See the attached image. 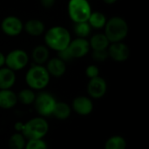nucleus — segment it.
<instances>
[{"label": "nucleus", "instance_id": "f257e3e1", "mask_svg": "<svg viewBox=\"0 0 149 149\" xmlns=\"http://www.w3.org/2000/svg\"><path fill=\"white\" fill-rule=\"evenodd\" d=\"M72 40L69 31L61 25H56L45 33V46L56 52H60L67 48Z\"/></svg>", "mask_w": 149, "mask_h": 149}, {"label": "nucleus", "instance_id": "f03ea898", "mask_svg": "<svg viewBox=\"0 0 149 149\" xmlns=\"http://www.w3.org/2000/svg\"><path fill=\"white\" fill-rule=\"evenodd\" d=\"M129 26L121 17H113L107 19L104 27V34L111 43L122 42L127 36Z\"/></svg>", "mask_w": 149, "mask_h": 149}, {"label": "nucleus", "instance_id": "7ed1b4c3", "mask_svg": "<svg viewBox=\"0 0 149 149\" xmlns=\"http://www.w3.org/2000/svg\"><path fill=\"white\" fill-rule=\"evenodd\" d=\"M50 78L45 66L33 65L25 74V82L31 90L42 91L49 85Z\"/></svg>", "mask_w": 149, "mask_h": 149}, {"label": "nucleus", "instance_id": "20e7f679", "mask_svg": "<svg viewBox=\"0 0 149 149\" xmlns=\"http://www.w3.org/2000/svg\"><path fill=\"white\" fill-rule=\"evenodd\" d=\"M49 131V124L43 117H35L23 125L21 134L28 140H42Z\"/></svg>", "mask_w": 149, "mask_h": 149}, {"label": "nucleus", "instance_id": "39448f33", "mask_svg": "<svg viewBox=\"0 0 149 149\" xmlns=\"http://www.w3.org/2000/svg\"><path fill=\"white\" fill-rule=\"evenodd\" d=\"M67 11L71 20L76 24L87 22L93 10L88 0H69Z\"/></svg>", "mask_w": 149, "mask_h": 149}, {"label": "nucleus", "instance_id": "423d86ee", "mask_svg": "<svg viewBox=\"0 0 149 149\" xmlns=\"http://www.w3.org/2000/svg\"><path fill=\"white\" fill-rule=\"evenodd\" d=\"M56 102L57 100L51 93L46 92H40L36 95L33 105L36 112L39 114V116L45 118L52 115Z\"/></svg>", "mask_w": 149, "mask_h": 149}, {"label": "nucleus", "instance_id": "0eeeda50", "mask_svg": "<svg viewBox=\"0 0 149 149\" xmlns=\"http://www.w3.org/2000/svg\"><path fill=\"white\" fill-rule=\"evenodd\" d=\"M29 62L27 52L21 49H15L5 56V65L13 72L24 69Z\"/></svg>", "mask_w": 149, "mask_h": 149}, {"label": "nucleus", "instance_id": "6e6552de", "mask_svg": "<svg viewBox=\"0 0 149 149\" xmlns=\"http://www.w3.org/2000/svg\"><path fill=\"white\" fill-rule=\"evenodd\" d=\"M1 30L9 37H17L24 30L22 20L16 16H8L1 23Z\"/></svg>", "mask_w": 149, "mask_h": 149}, {"label": "nucleus", "instance_id": "1a4fd4ad", "mask_svg": "<svg viewBox=\"0 0 149 149\" xmlns=\"http://www.w3.org/2000/svg\"><path fill=\"white\" fill-rule=\"evenodd\" d=\"M89 41L86 38H77L73 40H71L66 50L72 58H81L85 57L90 51Z\"/></svg>", "mask_w": 149, "mask_h": 149}, {"label": "nucleus", "instance_id": "9d476101", "mask_svg": "<svg viewBox=\"0 0 149 149\" xmlns=\"http://www.w3.org/2000/svg\"><path fill=\"white\" fill-rule=\"evenodd\" d=\"M108 58L116 62H124L129 58L130 49L123 42L111 43L107 48Z\"/></svg>", "mask_w": 149, "mask_h": 149}, {"label": "nucleus", "instance_id": "9b49d317", "mask_svg": "<svg viewBox=\"0 0 149 149\" xmlns=\"http://www.w3.org/2000/svg\"><path fill=\"white\" fill-rule=\"evenodd\" d=\"M107 91V83L100 76L91 79L87 84V93L92 99L98 100L103 98Z\"/></svg>", "mask_w": 149, "mask_h": 149}, {"label": "nucleus", "instance_id": "f8f14e48", "mask_svg": "<svg viewBox=\"0 0 149 149\" xmlns=\"http://www.w3.org/2000/svg\"><path fill=\"white\" fill-rule=\"evenodd\" d=\"M72 110L80 116H87L93 111V103L91 98L86 96H78L72 103Z\"/></svg>", "mask_w": 149, "mask_h": 149}, {"label": "nucleus", "instance_id": "ddd939ff", "mask_svg": "<svg viewBox=\"0 0 149 149\" xmlns=\"http://www.w3.org/2000/svg\"><path fill=\"white\" fill-rule=\"evenodd\" d=\"M46 63L47 64H46L45 68L48 73L50 74V76H52L54 78H60L66 72L65 62H64L58 57L48 59Z\"/></svg>", "mask_w": 149, "mask_h": 149}, {"label": "nucleus", "instance_id": "4468645a", "mask_svg": "<svg viewBox=\"0 0 149 149\" xmlns=\"http://www.w3.org/2000/svg\"><path fill=\"white\" fill-rule=\"evenodd\" d=\"M17 94L10 89L0 90V108L4 110L12 109L17 104Z\"/></svg>", "mask_w": 149, "mask_h": 149}, {"label": "nucleus", "instance_id": "2eb2a0df", "mask_svg": "<svg viewBox=\"0 0 149 149\" xmlns=\"http://www.w3.org/2000/svg\"><path fill=\"white\" fill-rule=\"evenodd\" d=\"M16 73L8 67L0 68V90L10 89L16 83Z\"/></svg>", "mask_w": 149, "mask_h": 149}, {"label": "nucleus", "instance_id": "dca6fc26", "mask_svg": "<svg viewBox=\"0 0 149 149\" xmlns=\"http://www.w3.org/2000/svg\"><path fill=\"white\" fill-rule=\"evenodd\" d=\"M24 30L32 37H38L42 35L45 32V24L37 18L29 19L24 24Z\"/></svg>", "mask_w": 149, "mask_h": 149}, {"label": "nucleus", "instance_id": "f3484780", "mask_svg": "<svg viewBox=\"0 0 149 149\" xmlns=\"http://www.w3.org/2000/svg\"><path fill=\"white\" fill-rule=\"evenodd\" d=\"M49 50L47 46L39 45H37L31 52V58L34 61L35 65H43L45 63H46L49 59Z\"/></svg>", "mask_w": 149, "mask_h": 149}, {"label": "nucleus", "instance_id": "a211bd4d", "mask_svg": "<svg viewBox=\"0 0 149 149\" xmlns=\"http://www.w3.org/2000/svg\"><path fill=\"white\" fill-rule=\"evenodd\" d=\"M89 45L93 51H101L107 50L110 42L104 33H96L90 38Z\"/></svg>", "mask_w": 149, "mask_h": 149}, {"label": "nucleus", "instance_id": "6ab92c4d", "mask_svg": "<svg viewBox=\"0 0 149 149\" xmlns=\"http://www.w3.org/2000/svg\"><path fill=\"white\" fill-rule=\"evenodd\" d=\"M72 114V107L65 102L63 101H57L55 107L53 108L52 115L54 116L58 120H66Z\"/></svg>", "mask_w": 149, "mask_h": 149}, {"label": "nucleus", "instance_id": "aec40b11", "mask_svg": "<svg viewBox=\"0 0 149 149\" xmlns=\"http://www.w3.org/2000/svg\"><path fill=\"white\" fill-rule=\"evenodd\" d=\"M107 21V17L101 11H92L87 20V23L90 24L91 28L100 30V29H104Z\"/></svg>", "mask_w": 149, "mask_h": 149}, {"label": "nucleus", "instance_id": "412c9836", "mask_svg": "<svg viewBox=\"0 0 149 149\" xmlns=\"http://www.w3.org/2000/svg\"><path fill=\"white\" fill-rule=\"evenodd\" d=\"M127 141L120 135H113L107 139L104 149H127Z\"/></svg>", "mask_w": 149, "mask_h": 149}, {"label": "nucleus", "instance_id": "4be33fe9", "mask_svg": "<svg viewBox=\"0 0 149 149\" xmlns=\"http://www.w3.org/2000/svg\"><path fill=\"white\" fill-rule=\"evenodd\" d=\"M17 97L18 102H20L23 105L28 106L33 104L36 98V94L33 92V90H31V88H25V89H22L17 94Z\"/></svg>", "mask_w": 149, "mask_h": 149}, {"label": "nucleus", "instance_id": "5701e85b", "mask_svg": "<svg viewBox=\"0 0 149 149\" xmlns=\"http://www.w3.org/2000/svg\"><path fill=\"white\" fill-rule=\"evenodd\" d=\"M26 139L21 133L13 134L9 139L10 149H24Z\"/></svg>", "mask_w": 149, "mask_h": 149}, {"label": "nucleus", "instance_id": "b1692460", "mask_svg": "<svg viewBox=\"0 0 149 149\" xmlns=\"http://www.w3.org/2000/svg\"><path fill=\"white\" fill-rule=\"evenodd\" d=\"M74 33L77 35L78 38H86L91 33L92 28L87 22H80L74 24Z\"/></svg>", "mask_w": 149, "mask_h": 149}, {"label": "nucleus", "instance_id": "393cba45", "mask_svg": "<svg viewBox=\"0 0 149 149\" xmlns=\"http://www.w3.org/2000/svg\"><path fill=\"white\" fill-rule=\"evenodd\" d=\"M24 149H48L46 142L42 140H28Z\"/></svg>", "mask_w": 149, "mask_h": 149}, {"label": "nucleus", "instance_id": "a878e982", "mask_svg": "<svg viewBox=\"0 0 149 149\" xmlns=\"http://www.w3.org/2000/svg\"><path fill=\"white\" fill-rule=\"evenodd\" d=\"M86 77L91 79H94L100 76V69L97 65H90L86 68Z\"/></svg>", "mask_w": 149, "mask_h": 149}, {"label": "nucleus", "instance_id": "bb28decb", "mask_svg": "<svg viewBox=\"0 0 149 149\" xmlns=\"http://www.w3.org/2000/svg\"><path fill=\"white\" fill-rule=\"evenodd\" d=\"M92 57L95 61L103 62L108 58L107 50H101V51H93Z\"/></svg>", "mask_w": 149, "mask_h": 149}, {"label": "nucleus", "instance_id": "cd10ccee", "mask_svg": "<svg viewBox=\"0 0 149 149\" xmlns=\"http://www.w3.org/2000/svg\"><path fill=\"white\" fill-rule=\"evenodd\" d=\"M40 3H41L42 6L44 8L49 9V8H52L54 5L55 0H40Z\"/></svg>", "mask_w": 149, "mask_h": 149}, {"label": "nucleus", "instance_id": "c85d7f7f", "mask_svg": "<svg viewBox=\"0 0 149 149\" xmlns=\"http://www.w3.org/2000/svg\"><path fill=\"white\" fill-rule=\"evenodd\" d=\"M4 65H5V55L0 52V68L3 67Z\"/></svg>", "mask_w": 149, "mask_h": 149}, {"label": "nucleus", "instance_id": "c756f323", "mask_svg": "<svg viewBox=\"0 0 149 149\" xmlns=\"http://www.w3.org/2000/svg\"><path fill=\"white\" fill-rule=\"evenodd\" d=\"M103 2L107 4H113L117 2V0H103Z\"/></svg>", "mask_w": 149, "mask_h": 149}]
</instances>
